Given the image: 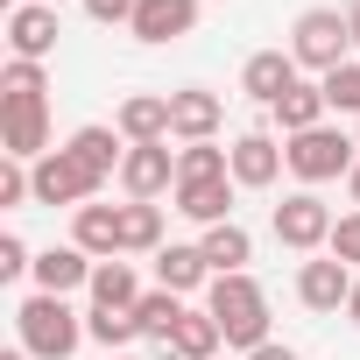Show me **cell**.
I'll use <instances>...</instances> for the list:
<instances>
[{"instance_id": "obj_39", "label": "cell", "mask_w": 360, "mask_h": 360, "mask_svg": "<svg viewBox=\"0 0 360 360\" xmlns=\"http://www.w3.org/2000/svg\"><path fill=\"white\" fill-rule=\"evenodd\" d=\"M50 8H64V0H50Z\"/></svg>"}, {"instance_id": "obj_37", "label": "cell", "mask_w": 360, "mask_h": 360, "mask_svg": "<svg viewBox=\"0 0 360 360\" xmlns=\"http://www.w3.org/2000/svg\"><path fill=\"white\" fill-rule=\"evenodd\" d=\"M0 360H36V353H0Z\"/></svg>"}, {"instance_id": "obj_19", "label": "cell", "mask_w": 360, "mask_h": 360, "mask_svg": "<svg viewBox=\"0 0 360 360\" xmlns=\"http://www.w3.org/2000/svg\"><path fill=\"white\" fill-rule=\"evenodd\" d=\"M205 283H212V262H205V248H198V240H191V248H176V240H169V248L155 255V290L191 297V290H205Z\"/></svg>"}, {"instance_id": "obj_11", "label": "cell", "mask_w": 360, "mask_h": 360, "mask_svg": "<svg viewBox=\"0 0 360 360\" xmlns=\"http://www.w3.org/2000/svg\"><path fill=\"white\" fill-rule=\"evenodd\" d=\"M283 169H290V148H283L276 134H262V127H255V134H240V141H233V184H240V191H269Z\"/></svg>"}, {"instance_id": "obj_23", "label": "cell", "mask_w": 360, "mask_h": 360, "mask_svg": "<svg viewBox=\"0 0 360 360\" xmlns=\"http://www.w3.org/2000/svg\"><path fill=\"white\" fill-rule=\"evenodd\" d=\"M205 262H212V276H248V262H255V240H248V226L240 219H226V226H205Z\"/></svg>"}, {"instance_id": "obj_18", "label": "cell", "mask_w": 360, "mask_h": 360, "mask_svg": "<svg viewBox=\"0 0 360 360\" xmlns=\"http://www.w3.org/2000/svg\"><path fill=\"white\" fill-rule=\"evenodd\" d=\"M233 176H212V184H176L169 198H176V212H184V219H198V226H226L233 219Z\"/></svg>"}, {"instance_id": "obj_38", "label": "cell", "mask_w": 360, "mask_h": 360, "mask_svg": "<svg viewBox=\"0 0 360 360\" xmlns=\"http://www.w3.org/2000/svg\"><path fill=\"white\" fill-rule=\"evenodd\" d=\"M106 360H141V353H106Z\"/></svg>"}, {"instance_id": "obj_31", "label": "cell", "mask_w": 360, "mask_h": 360, "mask_svg": "<svg viewBox=\"0 0 360 360\" xmlns=\"http://www.w3.org/2000/svg\"><path fill=\"white\" fill-rule=\"evenodd\" d=\"M325 255H339V262H346V269H353V262H360V212H346V219H339V226H332V248H325Z\"/></svg>"}, {"instance_id": "obj_20", "label": "cell", "mask_w": 360, "mask_h": 360, "mask_svg": "<svg viewBox=\"0 0 360 360\" xmlns=\"http://www.w3.org/2000/svg\"><path fill=\"white\" fill-rule=\"evenodd\" d=\"M219 346H226L219 318H212V311H184L176 332H169V346H162V360H212Z\"/></svg>"}, {"instance_id": "obj_36", "label": "cell", "mask_w": 360, "mask_h": 360, "mask_svg": "<svg viewBox=\"0 0 360 360\" xmlns=\"http://www.w3.org/2000/svg\"><path fill=\"white\" fill-rule=\"evenodd\" d=\"M346 318H353V325H360V283H353V304H346Z\"/></svg>"}, {"instance_id": "obj_30", "label": "cell", "mask_w": 360, "mask_h": 360, "mask_svg": "<svg viewBox=\"0 0 360 360\" xmlns=\"http://www.w3.org/2000/svg\"><path fill=\"white\" fill-rule=\"evenodd\" d=\"M22 276H36L29 240H22V233H0V283H22Z\"/></svg>"}, {"instance_id": "obj_28", "label": "cell", "mask_w": 360, "mask_h": 360, "mask_svg": "<svg viewBox=\"0 0 360 360\" xmlns=\"http://www.w3.org/2000/svg\"><path fill=\"white\" fill-rule=\"evenodd\" d=\"M85 339H99L106 353H127V339H141L134 311H85Z\"/></svg>"}, {"instance_id": "obj_13", "label": "cell", "mask_w": 360, "mask_h": 360, "mask_svg": "<svg viewBox=\"0 0 360 360\" xmlns=\"http://www.w3.org/2000/svg\"><path fill=\"white\" fill-rule=\"evenodd\" d=\"M141 43H176L198 29V0H134V22H127Z\"/></svg>"}, {"instance_id": "obj_25", "label": "cell", "mask_w": 360, "mask_h": 360, "mask_svg": "<svg viewBox=\"0 0 360 360\" xmlns=\"http://www.w3.org/2000/svg\"><path fill=\"white\" fill-rule=\"evenodd\" d=\"M176 318H184V297H176V290H141V304H134V325H141V339L169 346Z\"/></svg>"}, {"instance_id": "obj_6", "label": "cell", "mask_w": 360, "mask_h": 360, "mask_svg": "<svg viewBox=\"0 0 360 360\" xmlns=\"http://www.w3.org/2000/svg\"><path fill=\"white\" fill-rule=\"evenodd\" d=\"M332 205L318 198V191H290L283 205H276V240L290 248V255H325L332 248Z\"/></svg>"}, {"instance_id": "obj_17", "label": "cell", "mask_w": 360, "mask_h": 360, "mask_svg": "<svg viewBox=\"0 0 360 360\" xmlns=\"http://www.w3.org/2000/svg\"><path fill=\"white\" fill-rule=\"evenodd\" d=\"M92 255L85 248H43L36 255V290H50V297H71V290H92Z\"/></svg>"}, {"instance_id": "obj_7", "label": "cell", "mask_w": 360, "mask_h": 360, "mask_svg": "<svg viewBox=\"0 0 360 360\" xmlns=\"http://www.w3.org/2000/svg\"><path fill=\"white\" fill-rule=\"evenodd\" d=\"M120 191H127V205H155L162 191H176V148L169 141H127Z\"/></svg>"}, {"instance_id": "obj_34", "label": "cell", "mask_w": 360, "mask_h": 360, "mask_svg": "<svg viewBox=\"0 0 360 360\" xmlns=\"http://www.w3.org/2000/svg\"><path fill=\"white\" fill-rule=\"evenodd\" d=\"M346 198H353V212H360V162H353V176H346Z\"/></svg>"}, {"instance_id": "obj_1", "label": "cell", "mask_w": 360, "mask_h": 360, "mask_svg": "<svg viewBox=\"0 0 360 360\" xmlns=\"http://www.w3.org/2000/svg\"><path fill=\"white\" fill-rule=\"evenodd\" d=\"M0 148L15 162H43L50 155V71L8 57L0 71Z\"/></svg>"}, {"instance_id": "obj_2", "label": "cell", "mask_w": 360, "mask_h": 360, "mask_svg": "<svg viewBox=\"0 0 360 360\" xmlns=\"http://www.w3.org/2000/svg\"><path fill=\"white\" fill-rule=\"evenodd\" d=\"M205 311L219 318L226 346H240V353L269 346V297H262L255 276H212V283H205Z\"/></svg>"}, {"instance_id": "obj_21", "label": "cell", "mask_w": 360, "mask_h": 360, "mask_svg": "<svg viewBox=\"0 0 360 360\" xmlns=\"http://www.w3.org/2000/svg\"><path fill=\"white\" fill-rule=\"evenodd\" d=\"M269 113H276V127H283V141H290V134L325 127V113H332V106H325V85H304V78H297V85H290V92H283Z\"/></svg>"}, {"instance_id": "obj_35", "label": "cell", "mask_w": 360, "mask_h": 360, "mask_svg": "<svg viewBox=\"0 0 360 360\" xmlns=\"http://www.w3.org/2000/svg\"><path fill=\"white\" fill-rule=\"evenodd\" d=\"M346 29H353V50H360V0H353V8H346Z\"/></svg>"}, {"instance_id": "obj_40", "label": "cell", "mask_w": 360, "mask_h": 360, "mask_svg": "<svg viewBox=\"0 0 360 360\" xmlns=\"http://www.w3.org/2000/svg\"><path fill=\"white\" fill-rule=\"evenodd\" d=\"M198 8H205V0H198Z\"/></svg>"}, {"instance_id": "obj_5", "label": "cell", "mask_w": 360, "mask_h": 360, "mask_svg": "<svg viewBox=\"0 0 360 360\" xmlns=\"http://www.w3.org/2000/svg\"><path fill=\"white\" fill-rule=\"evenodd\" d=\"M290 176L297 184H332V176H353L360 162V134H339V127H311V134H290Z\"/></svg>"}, {"instance_id": "obj_16", "label": "cell", "mask_w": 360, "mask_h": 360, "mask_svg": "<svg viewBox=\"0 0 360 360\" xmlns=\"http://www.w3.org/2000/svg\"><path fill=\"white\" fill-rule=\"evenodd\" d=\"M71 248L92 262H120V205H78L71 212Z\"/></svg>"}, {"instance_id": "obj_12", "label": "cell", "mask_w": 360, "mask_h": 360, "mask_svg": "<svg viewBox=\"0 0 360 360\" xmlns=\"http://www.w3.org/2000/svg\"><path fill=\"white\" fill-rule=\"evenodd\" d=\"M219 120H226L219 92H205V85L169 92V141H212V134H219Z\"/></svg>"}, {"instance_id": "obj_22", "label": "cell", "mask_w": 360, "mask_h": 360, "mask_svg": "<svg viewBox=\"0 0 360 360\" xmlns=\"http://www.w3.org/2000/svg\"><path fill=\"white\" fill-rule=\"evenodd\" d=\"M92 176H99V184H106V176H120V155H127V141H120V127H78L71 141H64Z\"/></svg>"}, {"instance_id": "obj_15", "label": "cell", "mask_w": 360, "mask_h": 360, "mask_svg": "<svg viewBox=\"0 0 360 360\" xmlns=\"http://www.w3.org/2000/svg\"><path fill=\"white\" fill-rule=\"evenodd\" d=\"M113 127L120 141H169V92H127Z\"/></svg>"}, {"instance_id": "obj_32", "label": "cell", "mask_w": 360, "mask_h": 360, "mask_svg": "<svg viewBox=\"0 0 360 360\" xmlns=\"http://www.w3.org/2000/svg\"><path fill=\"white\" fill-rule=\"evenodd\" d=\"M85 15L99 29H113V22H134V0H85Z\"/></svg>"}, {"instance_id": "obj_26", "label": "cell", "mask_w": 360, "mask_h": 360, "mask_svg": "<svg viewBox=\"0 0 360 360\" xmlns=\"http://www.w3.org/2000/svg\"><path fill=\"white\" fill-rule=\"evenodd\" d=\"M212 176H233V148H212V141L176 148V184H212Z\"/></svg>"}, {"instance_id": "obj_4", "label": "cell", "mask_w": 360, "mask_h": 360, "mask_svg": "<svg viewBox=\"0 0 360 360\" xmlns=\"http://www.w3.org/2000/svg\"><path fill=\"white\" fill-rule=\"evenodd\" d=\"M346 50H353V29H346V15H339V8H304V15L290 22V57H297V71L332 78L339 64H353Z\"/></svg>"}, {"instance_id": "obj_3", "label": "cell", "mask_w": 360, "mask_h": 360, "mask_svg": "<svg viewBox=\"0 0 360 360\" xmlns=\"http://www.w3.org/2000/svg\"><path fill=\"white\" fill-rule=\"evenodd\" d=\"M15 332H22V353H36V360H71V353L85 346V318H78L64 297H50V290L22 297Z\"/></svg>"}, {"instance_id": "obj_9", "label": "cell", "mask_w": 360, "mask_h": 360, "mask_svg": "<svg viewBox=\"0 0 360 360\" xmlns=\"http://www.w3.org/2000/svg\"><path fill=\"white\" fill-rule=\"evenodd\" d=\"M353 283H360V276H353L339 255H311V262L297 269V297H304V311H325V318L353 304Z\"/></svg>"}, {"instance_id": "obj_8", "label": "cell", "mask_w": 360, "mask_h": 360, "mask_svg": "<svg viewBox=\"0 0 360 360\" xmlns=\"http://www.w3.org/2000/svg\"><path fill=\"white\" fill-rule=\"evenodd\" d=\"M29 176H36V205H92L99 198V176L71 155V148H50L43 162H29Z\"/></svg>"}, {"instance_id": "obj_29", "label": "cell", "mask_w": 360, "mask_h": 360, "mask_svg": "<svg viewBox=\"0 0 360 360\" xmlns=\"http://www.w3.org/2000/svg\"><path fill=\"white\" fill-rule=\"evenodd\" d=\"M318 85H325V106H332V113H353V120H360V57L339 64L332 78H318Z\"/></svg>"}, {"instance_id": "obj_24", "label": "cell", "mask_w": 360, "mask_h": 360, "mask_svg": "<svg viewBox=\"0 0 360 360\" xmlns=\"http://www.w3.org/2000/svg\"><path fill=\"white\" fill-rule=\"evenodd\" d=\"M141 304V283L127 262H99L92 269V311H134Z\"/></svg>"}, {"instance_id": "obj_10", "label": "cell", "mask_w": 360, "mask_h": 360, "mask_svg": "<svg viewBox=\"0 0 360 360\" xmlns=\"http://www.w3.org/2000/svg\"><path fill=\"white\" fill-rule=\"evenodd\" d=\"M8 50L22 64H50L57 57V8H50V0H22V8H8Z\"/></svg>"}, {"instance_id": "obj_14", "label": "cell", "mask_w": 360, "mask_h": 360, "mask_svg": "<svg viewBox=\"0 0 360 360\" xmlns=\"http://www.w3.org/2000/svg\"><path fill=\"white\" fill-rule=\"evenodd\" d=\"M290 85H297V57H290V50H255V57L240 64V92H248L255 106H276Z\"/></svg>"}, {"instance_id": "obj_27", "label": "cell", "mask_w": 360, "mask_h": 360, "mask_svg": "<svg viewBox=\"0 0 360 360\" xmlns=\"http://www.w3.org/2000/svg\"><path fill=\"white\" fill-rule=\"evenodd\" d=\"M120 255H162V205H120Z\"/></svg>"}, {"instance_id": "obj_33", "label": "cell", "mask_w": 360, "mask_h": 360, "mask_svg": "<svg viewBox=\"0 0 360 360\" xmlns=\"http://www.w3.org/2000/svg\"><path fill=\"white\" fill-rule=\"evenodd\" d=\"M248 360H304V353H297V346H276V339H269V346H255Z\"/></svg>"}]
</instances>
